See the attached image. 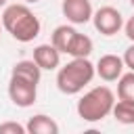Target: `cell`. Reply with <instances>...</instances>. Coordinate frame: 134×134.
Masks as SVG:
<instances>
[{"mask_svg": "<svg viewBox=\"0 0 134 134\" xmlns=\"http://www.w3.org/2000/svg\"><path fill=\"white\" fill-rule=\"evenodd\" d=\"M25 4H31V2H40V0H23Z\"/></svg>", "mask_w": 134, "mask_h": 134, "instance_id": "17", "label": "cell"}, {"mask_svg": "<svg viewBox=\"0 0 134 134\" xmlns=\"http://www.w3.org/2000/svg\"><path fill=\"white\" fill-rule=\"evenodd\" d=\"M25 128H27L29 134H59V124L52 117L44 115V113H38L34 117H29Z\"/></svg>", "mask_w": 134, "mask_h": 134, "instance_id": "10", "label": "cell"}, {"mask_svg": "<svg viewBox=\"0 0 134 134\" xmlns=\"http://www.w3.org/2000/svg\"><path fill=\"white\" fill-rule=\"evenodd\" d=\"M36 96H38V84L29 82V80H23L19 75H10V82H8V98L13 100V105L25 109V107H31L36 103Z\"/></svg>", "mask_w": 134, "mask_h": 134, "instance_id": "5", "label": "cell"}, {"mask_svg": "<svg viewBox=\"0 0 134 134\" xmlns=\"http://www.w3.org/2000/svg\"><path fill=\"white\" fill-rule=\"evenodd\" d=\"M94 73V65L88 61V57H73L67 65L59 69L57 88L63 94H77L92 82Z\"/></svg>", "mask_w": 134, "mask_h": 134, "instance_id": "2", "label": "cell"}, {"mask_svg": "<svg viewBox=\"0 0 134 134\" xmlns=\"http://www.w3.org/2000/svg\"><path fill=\"white\" fill-rule=\"evenodd\" d=\"M63 17L73 25H84L92 19V4L90 0H63L61 4Z\"/></svg>", "mask_w": 134, "mask_h": 134, "instance_id": "7", "label": "cell"}, {"mask_svg": "<svg viewBox=\"0 0 134 134\" xmlns=\"http://www.w3.org/2000/svg\"><path fill=\"white\" fill-rule=\"evenodd\" d=\"M27 128L17 124V121H4L0 124V134H25Z\"/></svg>", "mask_w": 134, "mask_h": 134, "instance_id": "14", "label": "cell"}, {"mask_svg": "<svg viewBox=\"0 0 134 134\" xmlns=\"http://www.w3.org/2000/svg\"><path fill=\"white\" fill-rule=\"evenodd\" d=\"M124 65L130 69V71H134V42H132V46H128L126 48V52H124Z\"/></svg>", "mask_w": 134, "mask_h": 134, "instance_id": "15", "label": "cell"}, {"mask_svg": "<svg viewBox=\"0 0 134 134\" xmlns=\"http://www.w3.org/2000/svg\"><path fill=\"white\" fill-rule=\"evenodd\" d=\"M2 21V27L17 40V42H31L34 38L40 36V19L34 15V10L25 4V2H19V4H8L0 17Z\"/></svg>", "mask_w": 134, "mask_h": 134, "instance_id": "1", "label": "cell"}, {"mask_svg": "<svg viewBox=\"0 0 134 134\" xmlns=\"http://www.w3.org/2000/svg\"><path fill=\"white\" fill-rule=\"evenodd\" d=\"M4 4H6V0H0V8H2V6H4Z\"/></svg>", "mask_w": 134, "mask_h": 134, "instance_id": "18", "label": "cell"}, {"mask_svg": "<svg viewBox=\"0 0 134 134\" xmlns=\"http://www.w3.org/2000/svg\"><path fill=\"white\" fill-rule=\"evenodd\" d=\"M130 4H132V8H134V0H130Z\"/></svg>", "mask_w": 134, "mask_h": 134, "instance_id": "19", "label": "cell"}, {"mask_svg": "<svg viewBox=\"0 0 134 134\" xmlns=\"http://www.w3.org/2000/svg\"><path fill=\"white\" fill-rule=\"evenodd\" d=\"M111 113H113V117H115L119 124H124V126H134V103L119 98L117 103H113Z\"/></svg>", "mask_w": 134, "mask_h": 134, "instance_id": "12", "label": "cell"}, {"mask_svg": "<svg viewBox=\"0 0 134 134\" xmlns=\"http://www.w3.org/2000/svg\"><path fill=\"white\" fill-rule=\"evenodd\" d=\"M34 61L40 69H57L61 65V52L52 46V44H40L34 48Z\"/></svg>", "mask_w": 134, "mask_h": 134, "instance_id": "9", "label": "cell"}, {"mask_svg": "<svg viewBox=\"0 0 134 134\" xmlns=\"http://www.w3.org/2000/svg\"><path fill=\"white\" fill-rule=\"evenodd\" d=\"M92 23L98 34L103 36H115L124 27V17L117 8L113 6H100L98 10L92 13Z\"/></svg>", "mask_w": 134, "mask_h": 134, "instance_id": "6", "label": "cell"}, {"mask_svg": "<svg viewBox=\"0 0 134 134\" xmlns=\"http://www.w3.org/2000/svg\"><path fill=\"white\" fill-rule=\"evenodd\" d=\"M10 75H19V77L29 80V82H34V84H40L42 69L36 65V61H34V59H23V61H19V63H15V65H13Z\"/></svg>", "mask_w": 134, "mask_h": 134, "instance_id": "11", "label": "cell"}, {"mask_svg": "<svg viewBox=\"0 0 134 134\" xmlns=\"http://www.w3.org/2000/svg\"><path fill=\"white\" fill-rule=\"evenodd\" d=\"M124 59L117 57V54H103L98 59V63L94 65V71L98 73L100 80L105 82H115L119 80V75L124 73Z\"/></svg>", "mask_w": 134, "mask_h": 134, "instance_id": "8", "label": "cell"}, {"mask_svg": "<svg viewBox=\"0 0 134 134\" xmlns=\"http://www.w3.org/2000/svg\"><path fill=\"white\" fill-rule=\"evenodd\" d=\"M124 31H126V36H128V40L130 42H134V15L124 23Z\"/></svg>", "mask_w": 134, "mask_h": 134, "instance_id": "16", "label": "cell"}, {"mask_svg": "<svg viewBox=\"0 0 134 134\" xmlns=\"http://www.w3.org/2000/svg\"><path fill=\"white\" fill-rule=\"evenodd\" d=\"M117 98L134 103V71L121 73L117 82Z\"/></svg>", "mask_w": 134, "mask_h": 134, "instance_id": "13", "label": "cell"}, {"mask_svg": "<svg viewBox=\"0 0 134 134\" xmlns=\"http://www.w3.org/2000/svg\"><path fill=\"white\" fill-rule=\"evenodd\" d=\"M50 44L59 52H65L69 57H88L92 52V40L88 36L80 34L77 29H73L71 25L54 27V31L50 36Z\"/></svg>", "mask_w": 134, "mask_h": 134, "instance_id": "4", "label": "cell"}, {"mask_svg": "<svg viewBox=\"0 0 134 134\" xmlns=\"http://www.w3.org/2000/svg\"><path fill=\"white\" fill-rule=\"evenodd\" d=\"M115 103V94L107 88V86H96L92 90H88L80 100H77V115L84 121H100L105 119Z\"/></svg>", "mask_w": 134, "mask_h": 134, "instance_id": "3", "label": "cell"}, {"mask_svg": "<svg viewBox=\"0 0 134 134\" xmlns=\"http://www.w3.org/2000/svg\"><path fill=\"white\" fill-rule=\"evenodd\" d=\"M0 29H2V21H0Z\"/></svg>", "mask_w": 134, "mask_h": 134, "instance_id": "20", "label": "cell"}]
</instances>
